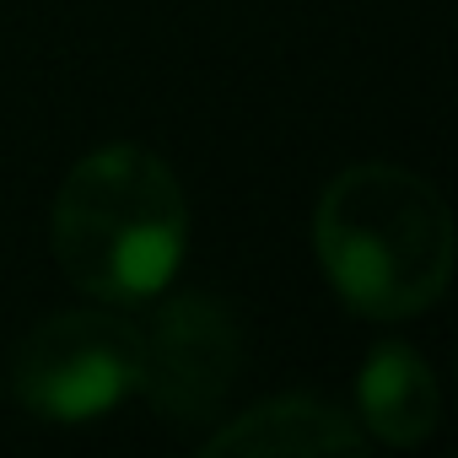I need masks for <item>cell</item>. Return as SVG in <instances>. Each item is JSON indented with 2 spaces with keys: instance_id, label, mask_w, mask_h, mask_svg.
Returning a JSON list of instances; mask_svg holds the SVG:
<instances>
[{
  "instance_id": "7a4b0ae2",
  "label": "cell",
  "mask_w": 458,
  "mask_h": 458,
  "mask_svg": "<svg viewBox=\"0 0 458 458\" xmlns=\"http://www.w3.org/2000/svg\"><path fill=\"white\" fill-rule=\"evenodd\" d=\"M313 254L329 286L367 318L426 313L453 276V221L442 194L394 162L345 167L313 210Z\"/></svg>"
},
{
  "instance_id": "8992f818",
  "label": "cell",
  "mask_w": 458,
  "mask_h": 458,
  "mask_svg": "<svg viewBox=\"0 0 458 458\" xmlns=\"http://www.w3.org/2000/svg\"><path fill=\"white\" fill-rule=\"evenodd\" d=\"M356 410H361V426L372 437H383L388 447H415L437 431V415H442V399H437V377L426 367L420 351L388 340L367 356L361 367V383H356Z\"/></svg>"
},
{
  "instance_id": "3957f363",
  "label": "cell",
  "mask_w": 458,
  "mask_h": 458,
  "mask_svg": "<svg viewBox=\"0 0 458 458\" xmlns=\"http://www.w3.org/2000/svg\"><path fill=\"white\" fill-rule=\"evenodd\" d=\"M140 394V329L119 313H55L12 356V399L55 426H81Z\"/></svg>"
},
{
  "instance_id": "277c9868",
  "label": "cell",
  "mask_w": 458,
  "mask_h": 458,
  "mask_svg": "<svg viewBox=\"0 0 458 458\" xmlns=\"http://www.w3.org/2000/svg\"><path fill=\"white\" fill-rule=\"evenodd\" d=\"M243 329L216 297H173L140 329V394L167 420H205L238 383Z\"/></svg>"
},
{
  "instance_id": "6da1fadb",
  "label": "cell",
  "mask_w": 458,
  "mask_h": 458,
  "mask_svg": "<svg viewBox=\"0 0 458 458\" xmlns=\"http://www.w3.org/2000/svg\"><path fill=\"white\" fill-rule=\"evenodd\" d=\"M49 238L71 286L130 308L173 286L189 243V205L157 151L114 140L87 151L60 183Z\"/></svg>"
},
{
  "instance_id": "5b68a950",
  "label": "cell",
  "mask_w": 458,
  "mask_h": 458,
  "mask_svg": "<svg viewBox=\"0 0 458 458\" xmlns=\"http://www.w3.org/2000/svg\"><path fill=\"white\" fill-rule=\"evenodd\" d=\"M367 437L318 399H265L249 415L226 420L216 437H205L210 458H318V453H361Z\"/></svg>"
}]
</instances>
